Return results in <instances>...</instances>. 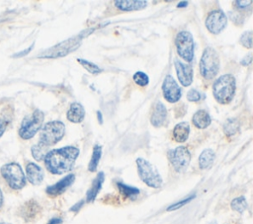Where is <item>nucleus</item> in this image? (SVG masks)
Instances as JSON below:
<instances>
[{"label": "nucleus", "instance_id": "nucleus-39", "mask_svg": "<svg viewBox=\"0 0 253 224\" xmlns=\"http://www.w3.org/2000/svg\"><path fill=\"white\" fill-rule=\"evenodd\" d=\"M61 222H62V219H61V218L53 217V218H51V219L47 222V224H60Z\"/></svg>", "mask_w": 253, "mask_h": 224}, {"label": "nucleus", "instance_id": "nucleus-18", "mask_svg": "<svg viewBox=\"0 0 253 224\" xmlns=\"http://www.w3.org/2000/svg\"><path fill=\"white\" fill-rule=\"evenodd\" d=\"M66 117L69 121L73 123L81 122L85 117V111L81 104L79 103H72L67 111Z\"/></svg>", "mask_w": 253, "mask_h": 224}, {"label": "nucleus", "instance_id": "nucleus-6", "mask_svg": "<svg viewBox=\"0 0 253 224\" xmlns=\"http://www.w3.org/2000/svg\"><path fill=\"white\" fill-rule=\"evenodd\" d=\"M219 70V57L215 49L211 46L205 48L201 60H200V72L201 75L207 79L211 80L216 76Z\"/></svg>", "mask_w": 253, "mask_h": 224}, {"label": "nucleus", "instance_id": "nucleus-1", "mask_svg": "<svg viewBox=\"0 0 253 224\" xmlns=\"http://www.w3.org/2000/svg\"><path fill=\"white\" fill-rule=\"evenodd\" d=\"M79 156V149L74 146H65L48 151L43 159L45 168L53 175L69 172Z\"/></svg>", "mask_w": 253, "mask_h": 224}, {"label": "nucleus", "instance_id": "nucleus-37", "mask_svg": "<svg viewBox=\"0 0 253 224\" xmlns=\"http://www.w3.org/2000/svg\"><path fill=\"white\" fill-rule=\"evenodd\" d=\"M251 60H252V53L249 52L247 55H245V57L242 58V60H241L240 63H241L242 65H244V66H247V65H249V64L251 63Z\"/></svg>", "mask_w": 253, "mask_h": 224}, {"label": "nucleus", "instance_id": "nucleus-36", "mask_svg": "<svg viewBox=\"0 0 253 224\" xmlns=\"http://www.w3.org/2000/svg\"><path fill=\"white\" fill-rule=\"evenodd\" d=\"M7 125H8V121L3 119V118H0V137L4 134V132L6 131V128H7Z\"/></svg>", "mask_w": 253, "mask_h": 224}, {"label": "nucleus", "instance_id": "nucleus-29", "mask_svg": "<svg viewBox=\"0 0 253 224\" xmlns=\"http://www.w3.org/2000/svg\"><path fill=\"white\" fill-rule=\"evenodd\" d=\"M230 206L234 211L242 213L247 208V202H246L245 197L244 196H239V197H236V198L232 199V201L230 203Z\"/></svg>", "mask_w": 253, "mask_h": 224}, {"label": "nucleus", "instance_id": "nucleus-5", "mask_svg": "<svg viewBox=\"0 0 253 224\" xmlns=\"http://www.w3.org/2000/svg\"><path fill=\"white\" fill-rule=\"evenodd\" d=\"M65 133V125L63 122L53 120L45 123L41 130L39 143L49 147L59 142Z\"/></svg>", "mask_w": 253, "mask_h": 224}, {"label": "nucleus", "instance_id": "nucleus-27", "mask_svg": "<svg viewBox=\"0 0 253 224\" xmlns=\"http://www.w3.org/2000/svg\"><path fill=\"white\" fill-rule=\"evenodd\" d=\"M38 210H39V206H38V204L35 202V201H29L25 206H24V208H23V217H25L26 219H28V218H32V217H34L36 214H37V212H38Z\"/></svg>", "mask_w": 253, "mask_h": 224}, {"label": "nucleus", "instance_id": "nucleus-38", "mask_svg": "<svg viewBox=\"0 0 253 224\" xmlns=\"http://www.w3.org/2000/svg\"><path fill=\"white\" fill-rule=\"evenodd\" d=\"M84 204V201L83 200H81L80 202H77L75 205H73L71 208H70V211H78L80 208H81V206Z\"/></svg>", "mask_w": 253, "mask_h": 224}, {"label": "nucleus", "instance_id": "nucleus-43", "mask_svg": "<svg viewBox=\"0 0 253 224\" xmlns=\"http://www.w3.org/2000/svg\"><path fill=\"white\" fill-rule=\"evenodd\" d=\"M0 224H11V223H8V222H0Z\"/></svg>", "mask_w": 253, "mask_h": 224}, {"label": "nucleus", "instance_id": "nucleus-33", "mask_svg": "<svg viewBox=\"0 0 253 224\" xmlns=\"http://www.w3.org/2000/svg\"><path fill=\"white\" fill-rule=\"evenodd\" d=\"M187 99L190 101V102H198L201 100V94L200 92H198L197 90L195 89H192L188 92L187 94Z\"/></svg>", "mask_w": 253, "mask_h": 224}, {"label": "nucleus", "instance_id": "nucleus-13", "mask_svg": "<svg viewBox=\"0 0 253 224\" xmlns=\"http://www.w3.org/2000/svg\"><path fill=\"white\" fill-rule=\"evenodd\" d=\"M175 70L177 73V77L180 83L184 87H188L192 84L193 81V69L190 65L183 63L179 59H175L174 61Z\"/></svg>", "mask_w": 253, "mask_h": 224}, {"label": "nucleus", "instance_id": "nucleus-41", "mask_svg": "<svg viewBox=\"0 0 253 224\" xmlns=\"http://www.w3.org/2000/svg\"><path fill=\"white\" fill-rule=\"evenodd\" d=\"M188 5V2L187 1H183V2H180L178 5H177V7L178 8H181V7H186Z\"/></svg>", "mask_w": 253, "mask_h": 224}, {"label": "nucleus", "instance_id": "nucleus-34", "mask_svg": "<svg viewBox=\"0 0 253 224\" xmlns=\"http://www.w3.org/2000/svg\"><path fill=\"white\" fill-rule=\"evenodd\" d=\"M234 4H235V6H236V8L237 9H239V10H243V9H246V8H248L249 6H251V4H252V1H235L234 2Z\"/></svg>", "mask_w": 253, "mask_h": 224}, {"label": "nucleus", "instance_id": "nucleus-2", "mask_svg": "<svg viewBox=\"0 0 253 224\" xmlns=\"http://www.w3.org/2000/svg\"><path fill=\"white\" fill-rule=\"evenodd\" d=\"M236 90V81L231 74H224L218 77L212 85V94L217 103L221 105L229 104Z\"/></svg>", "mask_w": 253, "mask_h": 224}, {"label": "nucleus", "instance_id": "nucleus-11", "mask_svg": "<svg viewBox=\"0 0 253 224\" xmlns=\"http://www.w3.org/2000/svg\"><path fill=\"white\" fill-rule=\"evenodd\" d=\"M206 27L212 35H218L226 26L227 18L221 10L211 11L206 19Z\"/></svg>", "mask_w": 253, "mask_h": 224}, {"label": "nucleus", "instance_id": "nucleus-14", "mask_svg": "<svg viewBox=\"0 0 253 224\" xmlns=\"http://www.w3.org/2000/svg\"><path fill=\"white\" fill-rule=\"evenodd\" d=\"M75 181V176L73 174H69L65 176L63 179L55 183L54 185L48 186L45 188V192L51 196H56L64 192Z\"/></svg>", "mask_w": 253, "mask_h": 224}, {"label": "nucleus", "instance_id": "nucleus-28", "mask_svg": "<svg viewBox=\"0 0 253 224\" xmlns=\"http://www.w3.org/2000/svg\"><path fill=\"white\" fill-rule=\"evenodd\" d=\"M77 61L78 63H80L88 72H90L91 74H99L102 72V69L96 65L95 63L89 61V60H86V59H82V58H77Z\"/></svg>", "mask_w": 253, "mask_h": 224}, {"label": "nucleus", "instance_id": "nucleus-31", "mask_svg": "<svg viewBox=\"0 0 253 224\" xmlns=\"http://www.w3.org/2000/svg\"><path fill=\"white\" fill-rule=\"evenodd\" d=\"M241 44L246 48L252 47V31H246L241 35L240 37Z\"/></svg>", "mask_w": 253, "mask_h": 224}, {"label": "nucleus", "instance_id": "nucleus-26", "mask_svg": "<svg viewBox=\"0 0 253 224\" xmlns=\"http://www.w3.org/2000/svg\"><path fill=\"white\" fill-rule=\"evenodd\" d=\"M239 130V121L236 118H228L223 124V131L227 136L235 134Z\"/></svg>", "mask_w": 253, "mask_h": 224}, {"label": "nucleus", "instance_id": "nucleus-19", "mask_svg": "<svg viewBox=\"0 0 253 224\" xmlns=\"http://www.w3.org/2000/svg\"><path fill=\"white\" fill-rule=\"evenodd\" d=\"M146 1H137V0H119L115 1V6L121 11H137L144 9L146 7Z\"/></svg>", "mask_w": 253, "mask_h": 224}, {"label": "nucleus", "instance_id": "nucleus-20", "mask_svg": "<svg viewBox=\"0 0 253 224\" xmlns=\"http://www.w3.org/2000/svg\"><path fill=\"white\" fill-rule=\"evenodd\" d=\"M211 118L208 112H206L205 110H199L198 112H196L192 118V122L194 123V125L200 129L207 128L211 124Z\"/></svg>", "mask_w": 253, "mask_h": 224}, {"label": "nucleus", "instance_id": "nucleus-30", "mask_svg": "<svg viewBox=\"0 0 253 224\" xmlns=\"http://www.w3.org/2000/svg\"><path fill=\"white\" fill-rule=\"evenodd\" d=\"M133 81H134V83L136 85L144 87V86H146L148 84L149 78H148V76L144 72L137 71V72H135L133 74Z\"/></svg>", "mask_w": 253, "mask_h": 224}, {"label": "nucleus", "instance_id": "nucleus-16", "mask_svg": "<svg viewBox=\"0 0 253 224\" xmlns=\"http://www.w3.org/2000/svg\"><path fill=\"white\" fill-rule=\"evenodd\" d=\"M26 175H27L28 181L34 186H38V185L42 184V182L43 180L42 169L39 165H37L36 163H33V162H29L27 164Z\"/></svg>", "mask_w": 253, "mask_h": 224}, {"label": "nucleus", "instance_id": "nucleus-7", "mask_svg": "<svg viewBox=\"0 0 253 224\" xmlns=\"http://www.w3.org/2000/svg\"><path fill=\"white\" fill-rule=\"evenodd\" d=\"M137 172L140 180L148 187L159 188L162 186V178L157 169L143 158L136 159Z\"/></svg>", "mask_w": 253, "mask_h": 224}, {"label": "nucleus", "instance_id": "nucleus-40", "mask_svg": "<svg viewBox=\"0 0 253 224\" xmlns=\"http://www.w3.org/2000/svg\"><path fill=\"white\" fill-rule=\"evenodd\" d=\"M97 117H98V121L99 123H103V116H102V113L101 112H97Z\"/></svg>", "mask_w": 253, "mask_h": 224}, {"label": "nucleus", "instance_id": "nucleus-10", "mask_svg": "<svg viewBox=\"0 0 253 224\" xmlns=\"http://www.w3.org/2000/svg\"><path fill=\"white\" fill-rule=\"evenodd\" d=\"M170 163L176 172L182 173L186 171L191 161V153L185 146H178L168 153Z\"/></svg>", "mask_w": 253, "mask_h": 224}, {"label": "nucleus", "instance_id": "nucleus-15", "mask_svg": "<svg viewBox=\"0 0 253 224\" xmlns=\"http://www.w3.org/2000/svg\"><path fill=\"white\" fill-rule=\"evenodd\" d=\"M167 118V110L161 102H157L153 107L152 113L150 116V122L155 127L162 126Z\"/></svg>", "mask_w": 253, "mask_h": 224}, {"label": "nucleus", "instance_id": "nucleus-12", "mask_svg": "<svg viewBox=\"0 0 253 224\" xmlns=\"http://www.w3.org/2000/svg\"><path fill=\"white\" fill-rule=\"evenodd\" d=\"M162 92L164 99L169 103H176L181 99L182 91L175 79L171 75H167L162 84Z\"/></svg>", "mask_w": 253, "mask_h": 224}, {"label": "nucleus", "instance_id": "nucleus-17", "mask_svg": "<svg viewBox=\"0 0 253 224\" xmlns=\"http://www.w3.org/2000/svg\"><path fill=\"white\" fill-rule=\"evenodd\" d=\"M104 181H105V174L103 172H99L97 174L95 180L93 181L90 188L87 190V193H86V201L87 202H92L93 200H95L97 194L99 193V191L102 188Z\"/></svg>", "mask_w": 253, "mask_h": 224}, {"label": "nucleus", "instance_id": "nucleus-21", "mask_svg": "<svg viewBox=\"0 0 253 224\" xmlns=\"http://www.w3.org/2000/svg\"><path fill=\"white\" fill-rule=\"evenodd\" d=\"M190 134V125L188 122L177 123L173 129V137L177 142H185Z\"/></svg>", "mask_w": 253, "mask_h": 224}, {"label": "nucleus", "instance_id": "nucleus-3", "mask_svg": "<svg viewBox=\"0 0 253 224\" xmlns=\"http://www.w3.org/2000/svg\"><path fill=\"white\" fill-rule=\"evenodd\" d=\"M44 119L43 112L37 109L33 112L32 114L26 115L19 127V136L24 140H29L33 138L37 132L42 128V122Z\"/></svg>", "mask_w": 253, "mask_h": 224}, {"label": "nucleus", "instance_id": "nucleus-42", "mask_svg": "<svg viewBox=\"0 0 253 224\" xmlns=\"http://www.w3.org/2000/svg\"><path fill=\"white\" fill-rule=\"evenodd\" d=\"M3 201H4V198H3V193H2V190L0 188V208L2 207L3 205Z\"/></svg>", "mask_w": 253, "mask_h": 224}, {"label": "nucleus", "instance_id": "nucleus-23", "mask_svg": "<svg viewBox=\"0 0 253 224\" xmlns=\"http://www.w3.org/2000/svg\"><path fill=\"white\" fill-rule=\"evenodd\" d=\"M117 187H118L119 191H120L125 197H126V198L134 199V198L139 194V189H138L137 187L127 186V185L124 184V183L118 182V183H117Z\"/></svg>", "mask_w": 253, "mask_h": 224}, {"label": "nucleus", "instance_id": "nucleus-9", "mask_svg": "<svg viewBox=\"0 0 253 224\" xmlns=\"http://www.w3.org/2000/svg\"><path fill=\"white\" fill-rule=\"evenodd\" d=\"M80 45V39L78 37L69 38L60 43L55 44L54 46L44 50L40 54L39 58H57L67 55L69 52L75 50Z\"/></svg>", "mask_w": 253, "mask_h": 224}, {"label": "nucleus", "instance_id": "nucleus-32", "mask_svg": "<svg viewBox=\"0 0 253 224\" xmlns=\"http://www.w3.org/2000/svg\"><path fill=\"white\" fill-rule=\"evenodd\" d=\"M195 196H196L195 194H192V195H190V196H188V197H186V198H184V199H182V200H179L178 202H175V203L171 204V205L167 208V210H168V211H172V210L179 209V208H181L182 206L186 205L188 202H190L192 199H194Z\"/></svg>", "mask_w": 253, "mask_h": 224}, {"label": "nucleus", "instance_id": "nucleus-25", "mask_svg": "<svg viewBox=\"0 0 253 224\" xmlns=\"http://www.w3.org/2000/svg\"><path fill=\"white\" fill-rule=\"evenodd\" d=\"M47 149H48V147H46L41 143H38V144L32 146L31 152H32L34 159H36L37 161H42L44 159L46 153L48 152Z\"/></svg>", "mask_w": 253, "mask_h": 224}, {"label": "nucleus", "instance_id": "nucleus-24", "mask_svg": "<svg viewBox=\"0 0 253 224\" xmlns=\"http://www.w3.org/2000/svg\"><path fill=\"white\" fill-rule=\"evenodd\" d=\"M101 155H102V146H100L98 144L94 145L92 157H91L89 165H88V169H89L90 172H95L96 171V169L98 167V164H99V161L101 159Z\"/></svg>", "mask_w": 253, "mask_h": 224}, {"label": "nucleus", "instance_id": "nucleus-4", "mask_svg": "<svg viewBox=\"0 0 253 224\" xmlns=\"http://www.w3.org/2000/svg\"><path fill=\"white\" fill-rule=\"evenodd\" d=\"M0 173L12 189L19 190L26 186V176L18 163L11 162L4 164L0 169Z\"/></svg>", "mask_w": 253, "mask_h": 224}, {"label": "nucleus", "instance_id": "nucleus-8", "mask_svg": "<svg viewBox=\"0 0 253 224\" xmlns=\"http://www.w3.org/2000/svg\"><path fill=\"white\" fill-rule=\"evenodd\" d=\"M175 45L178 55L187 62L194 58V40L192 35L187 31L179 32L175 37Z\"/></svg>", "mask_w": 253, "mask_h": 224}, {"label": "nucleus", "instance_id": "nucleus-22", "mask_svg": "<svg viewBox=\"0 0 253 224\" xmlns=\"http://www.w3.org/2000/svg\"><path fill=\"white\" fill-rule=\"evenodd\" d=\"M213 161H214V152L210 148L205 149L199 157V167L203 170L209 169L212 165Z\"/></svg>", "mask_w": 253, "mask_h": 224}, {"label": "nucleus", "instance_id": "nucleus-35", "mask_svg": "<svg viewBox=\"0 0 253 224\" xmlns=\"http://www.w3.org/2000/svg\"><path fill=\"white\" fill-rule=\"evenodd\" d=\"M34 48V43L33 44H31L28 48H26V49H24V50H22V51H19V52H16L15 54H13L12 55V57L13 58H19V57H23V56H25V55H27L32 49Z\"/></svg>", "mask_w": 253, "mask_h": 224}]
</instances>
